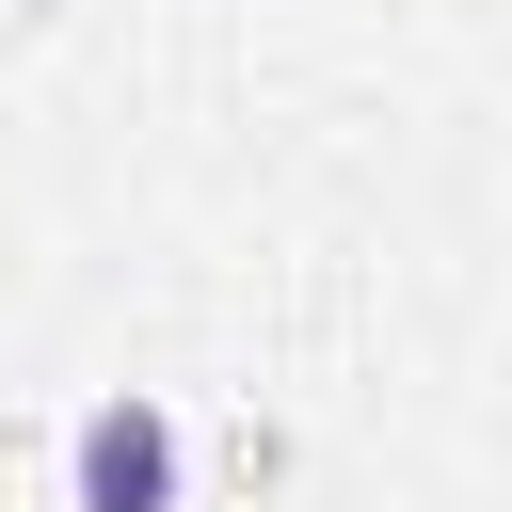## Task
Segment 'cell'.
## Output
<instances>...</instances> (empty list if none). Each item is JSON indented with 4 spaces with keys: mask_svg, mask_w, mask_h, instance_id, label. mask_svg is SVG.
I'll return each instance as SVG.
<instances>
[{
    "mask_svg": "<svg viewBox=\"0 0 512 512\" xmlns=\"http://www.w3.org/2000/svg\"><path fill=\"white\" fill-rule=\"evenodd\" d=\"M192 496V448H176V416L144 400V384H112L80 432H64V512H176Z\"/></svg>",
    "mask_w": 512,
    "mask_h": 512,
    "instance_id": "1",
    "label": "cell"
}]
</instances>
